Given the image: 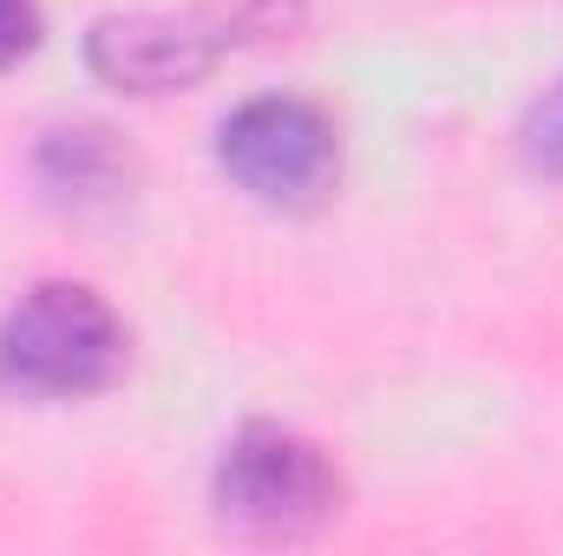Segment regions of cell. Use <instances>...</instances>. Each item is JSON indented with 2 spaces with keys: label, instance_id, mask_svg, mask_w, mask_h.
Listing matches in <instances>:
<instances>
[{
  "label": "cell",
  "instance_id": "3957f363",
  "mask_svg": "<svg viewBox=\"0 0 563 556\" xmlns=\"http://www.w3.org/2000/svg\"><path fill=\"white\" fill-rule=\"evenodd\" d=\"M341 471L334 458L269 419H250L217 471H210V511L223 531L250 537V544H308L341 518Z\"/></svg>",
  "mask_w": 563,
  "mask_h": 556
},
{
  "label": "cell",
  "instance_id": "5b68a950",
  "mask_svg": "<svg viewBox=\"0 0 563 556\" xmlns=\"http://www.w3.org/2000/svg\"><path fill=\"white\" fill-rule=\"evenodd\" d=\"M33 170H40V184H46L53 203L92 210V203H119L125 197L132 151L119 144V132H106V125H59V132L40 138Z\"/></svg>",
  "mask_w": 563,
  "mask_h": 556
},
{
  "label": "cell",
  "instance_id": "7a4b0ae2",
  "mask_svg": "<svg viewBox=\"0 0 563 556\" xmlns=\"http://www.w3.org/2000/svg\"><path fill=\"white\" fill-rule=\"evenodd\" d=\"M295 20V0H203L177 13H106L86 33V66L132 99L184 92L210 79L236 46L269 40Z\"/></svg>",
  "mask_w": 563,
  "mask_h": 556
},
{
  "label": "cell",
  "instance_id": "52a82bcc",
  "mask_svg": "<svg viewBox=\"0 0 563 556\" xmlns=\"http://www.w3.org/2000/svg\"><path fill=\"white\" fill-rule=\"evenodd\" d=\"M40 53V7L33 0H0V73Z\"/></svg>",
  "mask_w": 563,
  "mask_h": 556
},
{
  "label": "cell",
  "instance_id": "6da1fadb",
  "mask_svg": "<svg viewBox=\"0 0 563 556\" xmlns=\"http://www.w3.org/2000/svg\"><path fill=\"white\" fill-rule=\"evenodd\" d=\"M132 360L119 308L86 281H40L0 321V393L66 407L106 393Z\"/></svg>",
  "mask_w": 563,
  "mask_h": 556
},
{
  "label": "cell",
  "instance_id": "8992f818",
  "mask_svg": "<svg viewBox=\"0 0 563 556\" xmlns=\"http://www.w3.org/2000/svg\"><path fill=\"white\" fill-rule=\"evenodd\" d=\"M518 144H525V164L538 170V177H551V184H563V79L525 112V132H518Z\"/></svg>",
  "mask_w": 563,
  "mask_h": 556
},
{
  "label": "cell",
  "instance_id": "277c9868",
  "mask_svg": "<svg viewBox=\"0 0 563 556\" xmlns=\"http://www.w3.org/2000/svg\"><path fill=\"white\" fill-rule=\"evenodd\" d=\"M217 164L243 197L269 210H314L341 177V138L321 105L269 92V99H243L217 125Z\"/></svg>",
  "mask_w": 563,
  "mask_h": 556
}]
</instances>
